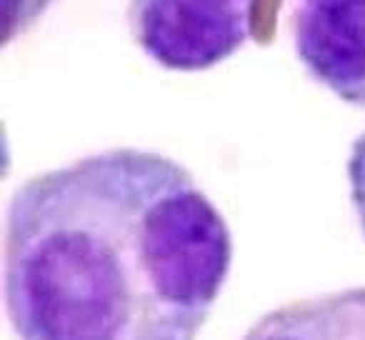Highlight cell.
<instances>
[{
  "mask_svg": "<svg viewBox=\"0 0 365 340\" xmlns=\"http://www.w3.org/2000/svg\"><path fill=\"white\" fill-rule=\"evenodd\" d=\"M288 26L308 76L365 108V0H293Z\"/></svg>",
  "mask_w": 365,
  "mask_h": 340,
  "instance_id": "3957f363",
  "label": "cell"
},
{
  "mask_svg": "<svg viewBox=\"0 0 365 340\" xmlns=\"http://www.w3.org/2000/svg\"><path fill=\"white\" fill-rule=\"evenodd\" d=\"M243 340H365V288L338 290L275 308Z\"/></svg>",
  "mask_w": 365,
  "mask_h": 340,
  "instance_id": "277c9868",
  "label": "cell"
},
{
  "mask_svg": "<svg viewBox=\"0 0 365 340\" xmlns=\"http://www.w3.org/2000/svg\"><path fill=\"white\" fill-rule=\"evenodd\" d=\"M133 43L168 71H208L245 46L253 0H130Z\"/></svg>",
  "mask_w": 365,
  "mask_h": 340,
  "instance_id": "7a4b0ae2",
  "label": "cell"
},
{
  "mask_svg": "<svg viewBox=\"0 0 365 340\" xmlns=\"http://www.w3.org/2000/svg\"><path fill=\"white\" fill-rule=\"evenodd\" d=\"M233 263L188 168L140 148L26 180L6 218V308L21 340H195Z\"/></svg>",
  "mask_w": 365,
  "mask_h": 340,
  "instance_id": "6da1fadb",
  "label": "cell"
},
{
  "mask_svg": "<svg viewBox=\"0 0 365 340\" xmlns=\"http://www.w3.org/2000/svg\"><path fill=\"white\" fill-rule=\"evenodd\" d=\"M348 183H350V200H353L360 230H363V235H365V133L355 138L353 148H350Z\"/></svg>",
  "mask_w": 365,
  "mask_h": 340,
  "instance_id": "5b68a950",
  "label": "cell"
},
{
  "mask_svg": "<svg viewBox=\"0 0 365 340\" xmlns=\"http://www.w3.org/2000/svg\"><path fill=\"white\" fill-rule=\"evenodd\" d=\"M53 0H8V41L26 33L46 13Z\"/></svg>",
  "mask_w": 365,
  "mask_h": 340,
  "instance_id": "8992f818",
  "label": "cell"
}]
</instances>
